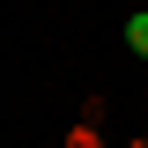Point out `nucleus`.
<instances>
[{
    "label": "nucleus",
    "mask_w": 148,
    "mask_h": 148,
    "mask_svg": "<svg viewBox=\"0 0 148 148\" xmlns=\"http://www.w3.org/2000/svg\"><path fill=\"white\" fill-rule=\"evenodd\" d=\"M126 45H133V52L148 59V15H126Z\"/></svg>",
    "instance_id": "nucleus-1"
}]
</instances>
